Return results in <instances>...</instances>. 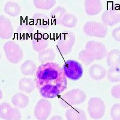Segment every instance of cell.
I'll return each mask as SVG.
<instances>
[{
	"label": "cell",
	"instance_id": "1",
	"mask_svg": "<svg viewBox=\"0 0 120 120\" xmlns=\"http://www.w3.org/2000/svg\"><path fill=\"white\" fill-rule=\"evenodd\" d=\"M35 83L45 98H54L67 88V79L62 68L53 62L41 64L37 68Z\"/></svg>",
	"mask_w": 120,
	"mask_h": 120
},
{
	"label": "cell",
	"instance_id": "2",
	"mask_svg": "<svg viewBox=\"0 0 120 120\" xmlns=\"http://www.w3.org/2000/svg\"><path fill=\"white\" fill-rule=\"evenodd\" d=\"M86 98V93L82 90L79 88L73 89L60 97V103L63 108H69L82 103Z\"/></svg>",
	"mask_w": 120,
	"mask_h": 120
},
{
	"label": "cell",
	"instance_id": "3",
	"mask_svg": "<svg viewBox=\"0 0 120 120\" xmlns=\"http://www.w3.org/2000/svg\"><path fill=\"white\" fill-rule=\"evenodd\" d=\"M76 41L75 34L70 31H66L60 34L56 44V49L61 55H66L72 51Z\"/></svg>",
	"mask_w": 120,
	"mask_h": 120
},
{
	"label": "cell",
	"instance_id": "4",
	"mask_svg": "<svg viewBox=\"0 0 120 120\" xmlns=\"http://www.w3.org/2000/svg\"><path fill=\"white\" fill-rule=\"evenodd\" d=\"M5 55L8 61L13 64L21 62L23 58V51L18 43L8 41L3 46Z\"/></svg>",
	"mask_w": 120,
	"mask_h": 120
},
{
	"label": "cell",
	"instance_id": "5",
	"mask_svg": "<svg viewBox=\"0 0 120 120\" xmlns=\"http://www.w3.org/2000/svg\"><path fill=\"white\" fill-rule=\"evenodd\" d=\"M62 69L66 78L71 81L80 79L83 73L81 64L73 60H67L63 65Z\"/></svg>",
	"mask_w": 120,
	"mask_h": 120
},
{
	"label": "cell",
	"instance_id": "6",
	"mask_svg": "<svg viewBox=\"0 0 120 120\" xmlns=\"http://www.w3.org/2000/svg\"><path fill=\"white\" fill-rule=\"evenodd\" d=\"M83 30L86 36L102 38L107 36L108 28L103 23L89 21L85 23Z\"/></svg>",
	"mask_w": 120,
	"mask_h": 120
},
{
	"label": "cell",
	"instance_id": "7",
	"mask_svg": "<svg viewBox=\"0 0 120 120\" xmlns=\"http://www.w3.org/2000/svg\"><path fill=\"white\" fill-rule=\"evenodd\" d=\"M105 102L103 100L97 97H91L88 103V112L89 115L94 120H99L105 115Z\"/></svg>",
	"mask_w": 120,
	"mask_h": 120
},
{
	"label": "cell",
	"instance_id": "8",
	"mask_svg": "<svg viewBox=\"0 0 120 120\" xmlns=\"http://www.w3.org/2000/svg\"><path fill=\"white\" fill-rule=\"evenodd\" d=\"M52 105L46 98H41L36 104L34 110L35 118L38 120H46L52 112Z\"/></svg>",
	"mask_w": 120,
	"mask_h": 120
},
{
	"label": "cell",
	"instance_id": "9",
	"mask_svg": "<svg viewBox=\"0 0 120 120\" xmlns=\"http://www.w3.org/2000/svg\"><path fill=\"white\" fill-rule=\"evenodd\" d=\"M85 49L91 53L95 60H102L106 57L108 55V51L105 45L94 40L89 41L86 44Z\"/></svg>",
	"mask_w": 120,
	"mask_h": 120
},
{
	"label": "cell",
	"instance_id": "10",
	"mask_svg": "<svg viewBox=\"0 0 120 120\" xmlns=\"http://www.w3.org/2000/svg\"><path fill=\"white\" fill-rule=\"evenodd\" d=\"M0 118L5 120H21V113L18 108H13L6 102L0 104Z\"/></svg>",
	"mask_w": 120,
	"mask_h": 120
},
{
	"label": "cell",
	"instance_id": "11",
	"mask_svg": "<svg viewBox=\"0 0 120 120\" xmlns=\"http://www.w3.org/2000/svg\"><path fill=\"white\" fill-rule=\"evenodd\" d=\"M103 23L107 26H113L120 22V9L110 8L105 11L101 16Z\"/></svg>",
	"mask_w": 120,
	"mask_h": 120
},
{
	"label": "cell",
	"instance_id": "12",
	"mask_svg": "<svg viewBox=\"0 0 120 120\" xmlns=\"http://www.w3.org/2000/svg\"><path fill=\"white\" fill-rule=\"evenodd\" d=\"M13 35V27L9 19L3 15L0 16V38L7 40Z\"/></svg>",
	"mask_w": 120,
	"mask_h": 120
},
{
	"label": "cell",
	"instance_id": "13",
	"mask_svg": "<svg viewBox=\"0 0 120 120\" xmlns=\"http://www.w3.org/2000/svg\"><path fill=\"white\" fill-rule=\"evenodd\" d=\"M34 31V27L31 24L26 22H22L17 28V38L21 40L28 39L31 37Z\"/></svg>",
	"mask_w": 120,
	"mask_h": 120
},
{
	"label": "cell",
	"instance_id": "14",
	"mask_svg": "<svg viewBox=\"0 0 120 120\" xmlns=\"http://www.w3.org/2000/svg\"><path fill=\"white\" fill-rule=\"evenodd\" d=\"M85 10L89 16L98 15L102 10L101 0H85Z\"/></svg>",
	"mask_w": 120,
	"mask_h": 120
},
{
	"label": "cell",
	"instance_id": "15",
	"mask_svg": "<svg viewBox=\"0 0 120 120\" xmlns=\"http://www.w3.org/2000/svg\"><path fill=\"white\" fill-rule=\"evenodd\" d=\"M33 24L34 26L39 29L46 30L49 28L51 24V21L49 17L42 13H35L32 18Z\"/></svg>",
	"mask_w": 120,
	"mask_h": 120
},
{
	"label": "cell",
	"instance_id": "16",
	"mask_svg": "<svg viewBox=\"0 0 120 120\" xmlns=\"http://www.w3.org/2000/svg\"><path fill=\"white\" fill-rule=\"evenodd\" d=\"M89 75L95 81H101L106 76V70L105 68L99 64H94L90 67Z\"/></svg>",
	"mask_w": 120,
	"mask_h": 120
},
{
	"label": "cell",
	"instance_id": "17",
	"mask_svg": "<svg viewBox=\"0 0 120 120\" xmlns=\"http://www.w3.org/2000/svg\"><path fill=\"white\" fill-rule=\"evenodd\" d=\"M66 117L67 120H86V113L83 110L78 108L71 107L67 109Z\"/></svg>",
	"mask_w": 120,
	"mask_h": 120
},
{
	"label": "cell",
	"instance_id": "18",
	"mask_svg": "<svg viewBox=\"0 0 120 120\" xmlns=\"http://www.w3.org/2000/svg\"><path fill=\"white\" fill-rule=\"evenodd\" d=\"M30 99L28 96L22 93L15 94L11 98V103L16 108L23 109L28 106Z\"/></svg>",
	"mask_w": 120,
	"mask_h": 120
},
{
	"label": "cell",
	"instance_id": "19",
	"mask_svg": "<svg viewBox=\"0 0 120 120\" xmlns=\"http://www.w3.org/2000/svg\"><path fill=\"white\" fill-rule=\"evenodd\" d=\"M18 86L21 91L25 93H31L36 88V83L31 78H23L20 79Z\"/></svg>",
	"mask_w": 120,
	"mask_h": 120
},
{
	"label": "cell",
	"instance_id": "20",
	"mask_svg": "<svg viewBox=\"0 0 120 120\" xmlns=\"http://www.w3.org/2000/svg\"><path fill=\"white\" fill-rule=\"evenodd\" d=\"M32 45L34 51L40 52L46 49L49 45V40L46 37L38 36L33 38Z\"/></svg>",
	"mask_w": 120,
	"mask_h": 120
},
{
	"label": "cell",
	"instance_id": "21",
	"mask_svg": "<svg viewBox=\"0 0 120 120\" xmlns=\"http://www.w3.org/2000/svg\"><path fill=\"white\" fill-rule=\"evenodd\" d=\"M107 64L109 67H118L120 65V51L113 49L107 55Z\"/></svg>",
	"mask_w": 120,
	"mask_h": 120
},
{
	"label": "cell",
	"instance_id": "22",
	"mask_svg": "<svg viewBox=\"0 0 120 120\" xmlns=\"http://www.w3.org/2000/svg\"><path fill=\"white\" fill-rule=\"evenodd\" d=\"M37 66L32 60H26L21 66V71L25 76H31L36 73L37 71Z\"/></svg>",
	"mask_w": 120,
	"mask_h": 120
},
{
	"label": "cell",
	"instance_id": "23",
	"mask_svg": "<svg viewBox=\"0 0 120 120\" xmlns=\"http://www.w3.org/2000/svg\"><path fill=\"white\" fill-rule=\"evenodd\" d=\"M55 57L56 54L52 49H46L38 53V60L41 64L52 62Z\"/></svg>",
	"mask_w": 120,
	"mask_h": 120
},
{
	"label": "cell",
	"instance_id": "24",
	"mask_svg": "<svg viewBox=\"0 0 120 120\" xmlns=\"http://www.w3.org/2000/svg\"><path fill=\"white\" fill-rule=\"evenodd\" d=\"M4 11L10 16L16 17L21 13V7L18 3L9 1L5 4Z\"/></svg>",
	"mask_w": 120,
	"mask_h": 120
},
{
	"label": "cell",
	"instance_id": "25",
	"mask_svg": "<svg viewBox=\"0 0 120 120\" xmlns=\"http://www.w3.org/2000/svg\"><path fill=\"white\" fill-rule=\"evenodd\" d=\"M67 13V10L63 7L58 6L52 10L50 13V16L52 22L56 25H60L61 20L64 16V15Z\"/></svg>",
	"mask_w": 120,
	"mask_h": 120
},
{
	"label": "cell",
	"instance_id": "26",
	"mask_svg": "<svg viewBox=\"0 0 120 120\" xmlns=\"http://www.w3.org/2000/svg\"><path fill=\"white\" fill-rule=\"evenodd\" d=\"M78 19L75 15L70 13H66L61 20L60 25L67 28H74L76 26Z\"/></svg>",
	"mask_w": 120,
	"mask_h": 120
},
{
	"label": "cell",
	"instance_id": "27",
	"mask_svg": "<svg viewBox=\"0 0 120 120\" xmlns=\"http://www.w3.org/2000/svg\"><path fill=\"white\" fill-rule=\"evenodd\" d=\"M108 81L112 83L120 82V67H110L106 72Z\"/></svg>",
	"mask_w": 120,
	"mask_h": 120
},
{
	"label": "cell",
	"instance_id": "28",
	"mask_svg": "<svg viewBox=\"0 0 120 120\" xmlns=\"http://www.w3.org/2000/svg\"><path fill=\"white\" fill-rule=\"evenodd\" d=\"M35 7L40 10H49L56 4V0H33Z\"/></svg>",
	"mask_w": 120,
	"mask_h": 120
},
{
	"label": "cell",
	"instance_id": "29",
	"mask_svg": "<svg viewBox=\"0 0 120 120\" xmlns=\"http://www.w3.org/2000/svg\"><path fill=\"white\" fill-rule=\"evenodd\" d=\"M78 58L80 61L86 66L90 65L95 60L91 53L85 49L79 52Z\"/></svg>",
	"mask_w": 120,
	"mask_h": 120
},
{
	"label": "cell",
	"instance_id": "30",
	"mask_svg": "<svg viewBox=\"0 0 120 120\" xmlns=\"http://www.w3.org/2000/svg\"><path fill=\"white\" fill-rule=\"evenodd\" d=\"M111 116L112 120H120V103H115L112 106Z\"/></svg>",
	"mask_w": 120,
	"mask_h": 120
},
{
	"label": "cell",
	"instance_id": "31",
	"mask_svg": "<svg viewBox=\"0 0 120 120\" xmlns=\"http://www.w3.org/2000/svg\"><path fill=\"white\" fill-rule=\"evenodd\" d=\"M111 94L115 98L120 100V84L115 85L112 88Z\"/></svg>",
	"mask_w": 120,
	"mask_h": 120
},
{
	"label": "cell",
	"instance_id": "32",
	"mask_svg": "<svg viewBox=\"0 0 120 120\" xmlns=\"http://www.w3.org/2000/svg\"><path fill=\"white\" fill-rule=\"evenodd\" d=\"M112 34V37L115 41L120 42V26L113 29Z\"/></svg>",
	"mask_w": 120,
	"mask_h": 120
},
{
	"label": "cell",
	"instance_id": "33",
	"mask_svg": "<svg viewBox=\"0 0 120 120\" xmlns=\"http://www.w3.org/2000/svg\"><path fill=\"white\" fill-rule=\"evenodd\" d=\"M49 120H64L63 118L60 115H54Z\"/></svg>",
	"mask_w": 120,
	"mask_h": 120
},
{
	"label": "cell",
	"instance_id": "34",
	"mask_svg": "<svg viewBox=\"0 0 120 120\" xmlns=\"http://www.w3.org/2000/svg\"><path fill=\"white\" fill-rule=\"evenodd\" d=\"M3 97V92H2L1 90H0V100Z\"/></svg>",
	"mask_w": 120,
	"mask_h": 120
},
{
	"label": "cell",
	"instance_id": "35",
	"mask_svg": "<svg viewBox=\"0 0 120 120\" xmlns=\"http://www.w3.org/2000/svg\"><path fill=\"white\" fill-rule=\"evenodd\" d=\"M1 54L0 53V60H1Z\"/></svg>",
	"mask_w": 120,
	"mask_h": 120
}]
</instances>
